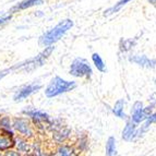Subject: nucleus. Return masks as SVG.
Returning a JSON list of instances; mask_svg holds the SVG:
<instances>
[{"instance_id":"nucleus-1","label":"nucleus","mask_w":156,"mask_h":156,"mask_svg":"<svg viewBox=\"0 0 156 156\" xmlns=\"http://www.w3.org/2000/svg\"><path fill=\"white\" fill-rule=\"evenodd\" d=\"M73 26V21L70 19H66L63 21L59 22L56 26H54L52 29H50L49 31L45 32L42 36L39 37V45L43 47L49 46V45H54L55 43H57L58 41L66 35L69 30L72 29Z\"/></svg>"},{"instance_id":"nucleus-2","label":"nucleus","mask_w":156,"mask_h":156,"mask_svg":"<svg viewBox=\"0 0 156 156\" xmlns=\"http://www.w3.org/2000/svg\"><path fill=\"white\" fill-rule=\"evenodd\" d=\"M54 49H55V47L52 46V45L46 46L45 49L42 52H39L37 56H35L32 59L26 60L24 62L18 63L16 66L11 68V71H21V72H27V73L33 72V71L38 69L39 67H42L46 62V60L50 57Z\"/></svg>"},{"instance_id":"nucleus-3","label":"nucleus","mask_w":156,"mask_h":156,"mask_svg":"<svg viewBox=\"0 0 156 156\" xmlns=\"http://www.w3.org/2000/svg\"><path fill=\"white\" fill-rule=\"evenodd\" d=\"M76 87V83L74 81H67L60 76H54L45 89V95L48 98L57 97L61 94L73 91Z\"/></svg>"},{"instance_id":"nucleus-4","label":"nucleus","mask_w":156,"mask_h":156,"mask_svg":"<svg viewBox=\"0 0 156 156\" xmlns=\"http://www.w3.org/2000/svg\"><path fill=\"white\" fill-rule=\"evenodd\" d=\"M69 73L74 78H84L90 80L93 76V69L85 59L76 58L71 62Z\"/></svg>"},{"instance_id":"nucleus-5","label":"nucleus","mask_w":156,"mask_h":156,"mask_svg":"<svg viewBox=\"0 0 156 156\" xmlns=\"http://www.w3.org/2000/svg\"><path fill=\"white\" fill-rule=\"evenodd\" d=\"M23 114L27 117H30L33 120L35 127H37L38 129H44L46 125L48 127V125L50 123V118L49 116L46 114V112H42V110H37V109H24Z\"/></svg>"},{"instance_id":"nucleus-6","label":"nucleus","mask_w":156,"mask_h":156,"mask_svg":"<svg viewBox=\"0 0 156 156\" xmlns=\"http://www.w3.org/2000/svg\"><path fill=\"white\" fill-rule=\"evenodd\" d=\"M12 127L24 138H33L34 136L33 128L29 122V120L25 118H16L13 120Z\"/></svg>"},{"instance_id":"nucleus-7","label":"nucleus","mask_w":156,"mask_h":156,"mask_svg":"<svg viewBox=\"0 0 156 156\" xmlns=\"http://www.w3.org/2000/svg\"><path fill=\"white\" fill-rule=\"evenodd\" d=\"M41 89H42V85L37 83H32L29 84V85H24L16 90L14 95H13V99H14V101H22L25 98L31 96L32 94L38 92Z\"/></svg>"},{"instance_id":"nucleus-8","label":"nucleus","mask_w":156,"mask_h":156,"mask_svg":"<svg viewBox=\"0 0 156 156\" xmlns=\"http://www.w3.org/2000/svg\"><path fill=\"white\" fill-rule=\"evenodd\" d=\"M13 146H16V139L13 132L9 129L1 128L0 129V152L8 151Z\"/></svg>"},{"instance_id":"nucleus-9","label":"nucleus","mask_w":156,"mask_h":156,"mask_svg":"<svg viewBox=\"0 0 156 156\" xmlns=\"http://www.w3.org/2000/svg\"><path fill=\"white\" fill-rule=\"evenodd\" d=\"M147 118L144 112V106L142 101H135L131 109V121L134 123H141Z\"/></svg>"},{"instance_id":"nucleus-10","label":"nucleus","mask_w":156,"mask_h":156,"mask_svg":"<svg viewBox=\"0 0 156 156\" xmlns=\"http://www.w3.org/2000/svg\"><path fill=\"white\" fill-rule=\"evenodd\" d=\"M129 61L135 65L140 66L142 68H147V69H153L156 67V60L150 59L145 55H134L129 57Z\"/></svg>"},{"instance_id":"nucleus-11","label":"nucleus","mask_w":156,"mask_h":156,"mask_svg":"<svg viewBox=\"0 0 156 156\" xmlns=\"http://www.w3.org/2000/svg\"><path fill=\"white\" fill-rule=\"evenodd\" d=\"M122 139L128 142H132L135 139H138V128H136V123L132 122V121H128L126 123L125 128L122 130Z\"/></svg>"},{"instance_id":"nucleus-12","label":"nucleus","mask_w":156,"mask_h":156,"mask_svg":"<svg viewBox=\"0 0 156 156\" xmlns=\"http://www.w3.org/2000/svg\"><path fill=\"white\" fill-rule=\"evenodd\" d=\"M44 3V0H22L21 2L16 3L14 7H12L10 10V13L19 12V11L26 10V9L33 8L36 5H41Z\"/></svg>"},{"instance_id":"nucleus-13","label":"nucleus","mask_w":156,"mask_h":156,"mask_svg":"<svg viewBox=\"0 0 156 156\" xmlns=\"http://www.w3.org/2000/svg\"><path fill=\"white\" fill-rule=\"evenodd\" d=\"M123 109H125V99H122V98L118 99V101H116V104H115L114 108H112V112H114L118 118H120V119H126L127 116H126Z\"/></svg>"},{"instance_id":"nucleus-14","label":"nucleus","mask_w":156,"mask_h":156,"mask_svg":"<svg viewBox=\"0 0 156 156\" xmlns=\"http://www.w3.org/2000/svg\"><path fill=\"white\" fill-rule=\"evenodd\" d=\"M92 61H93L95 68H96L99 72H103V73L106 72V70H107L106 65H105L104 60L101 59V57L97 54V52H94L93 55H92Z\"/></svg>"},{"instance_id":"nucleus-15","label":"nucleus","mask_w":156,"mask_h":156,"mask_svg":"<svg viewBox=\"0 0 156 156\" xmlns=\"http://www.w3.org/2000/svg\"><path fill=\"white\" fill-rule=\"evenodd\" d=\"M135 45L134 39L130 38H121L119 42V49L121 52H127L130 49H132Z\"/></svg>"},{"instance_id":"nucleus-16","label":"nucleus","mask_w":156,"mask_h":156,"mask_svg":"<svg viewBox=\"0 0 156 156\" xmlns=\"http://www.w3.org/2000/svg\"><path fill=\"white\" fill-rule=\"evenodd\" d=\"M76 148L72 147L69 144H62L57 148V154L62 156H70V155H76Z\"/></svg>"},{"instance_id":"nucleus-17","label":"nucleus","mask_w":156,"mask_h":156,"mask_svg":"<svg viewBox=\"0 0 156 156\" xmlns=\"http://www.w3.org/2000/svg\"><path fill=\"white\" fill-rule=\"evenodd\" d=\"M106 154L107 155H116L117 148H116V140L114 136H109L106 142Z\"/></svg>"},{"instance_id":"nucleus-18","label":"nucleus","mask_w":156,"mask_h":156,"mask_svg":"<svg viewBox=\"0 0 156 156\" xmlns=\"http://www.w3.org/2000/svg\"><path fill=\"white\" fill-rule=\"evenodd\" d=\"M78 141H76V145H78L79 151H86L89 147V139L86 134H79Z\"/></svg>"},{"instance_id":"nucleus-19","label":"nucleus","mask_w":156,"mask_h":156,"mask_svg":"<svg viewBox=\"0 0 156 156\" xmlns=\"http://www.w3.org/2000/svg\"><path fill=\"white\" fill-rule=\"evenodd\" d=\"M131 0H120V1H118L116 5L112 7V8H110V9H108V10H106L105 11V16H109V14H112V13H115V12H117V11H119L120 9L122 8L123 5H126L128 2H130Z\"/></svg>"},{"instance_id":"nucleus-20","label":"nucleus","mask_w":156,"mask_h":156,"mask_svg":"<svg viewBox=\"0 0 156 156\" xmlns=\"http://www.w3.org/2000/svg\"><path fill=\"white\" fill-rule=\"evenodd\" d=\"M16 146L18 147L19 152H24V153H27L30 151V145L29 143L26 142L23 139H16Z\"/></svg>"},{"instance_id":"nucleus-21","label":"nucleus","mask_w":156,"mask_h":156,"mask_svg":"<svg viewBox=\"0 0 156 156\" xmlns=\"http://www.w3.org/2000/svg\"><path fill=\"white\" fill-rule=\"evenodd\" d=\"M11 19H12V14L11 13L0 12V29H2L5 24L9 23Z\"/></svg>"},{"instance_id":"nucleus-22","label":"nucleus","mask_w":156,"mask_h":156,"mask_svg":"<svg viewBox=\"0 0 156 156\" xmlns=\"http://www.w3.org/2000/svg\"><path fill=\"white\" fill-rule=\"evenodd\" d=\"M0 127L5 128V129H9L10 130L11 127H12V123H11V120L9 117H2L0 119Z\"/></svg>"},{"instance_id":"nucleus-23","label":"nucleus","mask_w":156,"mask_h":156,"mask_svg":"<svg viewBox=\"0 0 156 156\" xmlns=\"http://www.w3.org/2000/svg\"><path fill=\"white\" fill-rule=\"evenodd\" d=\"M10 72H11V68H9V69H5V70H2V71H0V80H2V79L5 78V76H8Z\"/></svg>"},{"instance_id":"nucleus-24","label":"nucleus","mask_w":156,"mask_h":156,"mask_svg":"<svg viewBox=\"0 0 156 156\" xmlns=\"http://www.w3.org/2000/svg\"><path fill=\"white\" fill-rule=\"evenodd\" d=\"M7 155H20V153H13V151H10V150H8V152H7Z\"/></svg>"},{"instance_id":"nucleus-25","label":"nucleus","mask_w":156,"mask_h":156,"mask_svg":"<svg viewBox=\"0 0 156 156\" xmlns=\"http://www.w3.org/2000/svg\"><path fill=\"white\" fill-rule=\"evenodd\" d=\"M147 1L150 3H152L153 5H156V0H147Z\"/></svg>"},{"instance_id":"nucleus-26","label":"nucleus","mask_w":156,"mask_h":156,"mask_svg":"<svg viewBox=\"0 0 156 156\" xmlns=\"http://www.w3.org/2000/svg\"><path fill=\"white\" fill-rule=\"evenodd\" d=\"M155 83H156V82H155Z\"/></svg>"}]
</instances>
